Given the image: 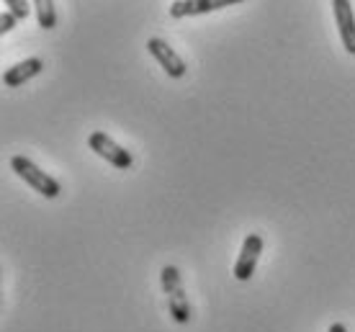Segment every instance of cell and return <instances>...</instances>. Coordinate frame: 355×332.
I'll return each instance as SVG.
<instances>
[{
    "label": "cell",
    "mask_w": 355,
    "mask_h": 332,
    "mask_svg": "<svg viewBox=\"0 0 355 332\" xmlns=\"http://www.w3.org/2000/svg\"><path fill=\"white\" fill-rule=\"evenodd\" d=\"M160 281H162V291L168 294V309L170 317L175 320L178 324H188L191 322V304H188V294L183 288V279H180V270L175 265H165L160 270Z\"/></svg>",
    "instance_id": "cell-1"
},
{
    "label": "cell",
    "mask_w": 355,
    "mask_h": 332,
    "mask_svg": "<svg viewBox=\"0 0 355 332\" xmlns=\"http://www.w3.org/2000/svg\"><path fill=\"white\" fill-rule=\"evenodd\" d=\"M10 168H13V173H16L18 178L24 180L26 186H31L36 193H42L44 198H57V196H60V191H62L60 180H54L52 175H46L44 171H39V168H36L28 157H24V155L10 157Z\"/></svg>",
    "instance_id": "cell-2"
},
{
    "label": "cell",
    "mask_w": 355,
    "mask_h": 332,
    "mask_svg": "<svg viewBox=\"0 0 355 332\" xmlns=\"http://www.w3.org/2000/svg\"><path fill=\"white\" fill-rule=\"evenodd\" d=\"M327 332H347V327L343 322H335V324H329V330Z\"/></svg>",
    "instance_id": "cell-12"
},
{
    "label": "cell",
    "mask_w": 355,
    "mask_h": 332,
    "mask_svg": "<svg viewBox=\"0 0 355 332\" xmlns=\"http://www.w3.org/2000/svg\"><path fill=\"white\" fill-rule=\"evenodd\" d=\"M18 24V18L10 13V10H6V13H0V34H8V31H13Z\"/></svg>",
    "instance_id": "cell-11"
},
{
    "label": "cell",
    "mask_w": 355,
    "mask_h": 332,
    "mask_svg": "<svg viewBox=\"0 0 355 332\" xmlns=\"http://www.w3.org/2000/svg\"><path fill=\"white\" fill-rule=\"evenodd\" d=\"M42 70H44V62H42L39 57H28L24 62L8 67L6 75H3V82H6V88H18V85H24V82L34 80L36 75H42Z\"/></svg>",
    "instance_id": "cell-8"
},
{
    "label": "cell",
    "mask_w": 355,
    "mask_h": 332,
    "mask_svg": "<svg viewBox=\"0 0 355 332\" xmlns=\"http://www.w3.org/2000/svg\"><path fill=\"white\" fill-rule=\"evenodd\" d=\"M332 10H335V21L340 28V39L347 54H355V13L350 0H332Z\"/></svg>",
    "instance_id": "cell-7"
},
{
    "label": "cell",
    "mask_w": 355,
    "mask_h": 332,
    "mask_svg": "<svg viewBox=\"0 0 355 332\" xmlns=\"http://www.w3.org/2000/svg\"><path fill=\"white\" fill-rule=\"evenodd\" d=\"M147 52L160 62L162 70L168 72V78H173V80L186 78V72H188L186 62H183V57H180L168 42H162V39H150V42H147Z\"/></svg>",
    "instance_id": "cell-5"
},
{
    "label": "cell",
    "mask_w": 355,
    "mask_h": 332,
    "mask_svg": "<svg viewBox=\"0 0 355 332\" xmlns=\"http://www.w3.org/2000/svg\"><path fill=\"white\" fill-rule=\"evenodd\" d=\"M36 8V21L42 28H54L57 26V10H54V0H34Z\"/></svg>",
    "instance_id": "cell-9"
},
{
    "label": "cell",
    "mask_w": 355,
    "mask_h": 332,
    "mask_svg": "<svg viewBox=\"0 0 355 332\" xmlns=\"http://www.w3.org/2000/svg\"><path fill=\"white\" fill-rule=\"evenodd\" d=\"M266 247V240L260 237V234H248L245 237V243H242V250H240V258L234 263V279L237 281H250L252 279V273L258 268V261H260V252Z\"/></svg>",
    "instance_id": "cell-4"
},
{
    "label": "cell",
    "mask_w": 355,
    "mask_h": 332,
    "mask_svg": "<svg viewBox=\"0 0 355 332\" xmlns=\"http://www.w3.org/2000/svg\"><path fill=\"white\" fill-rule=\"evenodd\" d=\"M242 0H175L170 6V16L173 18H188V16H204V13H214L222 10L227 6H234Z\"/></svg>",
    "instance_id": "cell-6"
},
{
    "label": "cell",
    "mask_w": 355,
    "mask_h": 332,
    "mask_svg": "<svg viewBox=\"0 0 355 332\" xmlns=\"http://www.w3.org/2000/svg\"><path fill=\"white\" fill-rule=\"evenodd\" d=\"M3 3L8 6V10L18 18V21H26L28 13H31V6H28V0H3Z\"/></svg>",
    "instance_id": "cell-10"
},
{
    "label": "cell",
    "mask_w": 355,
    "mask_h": 332,
    "mask_svg": "<svg viewBox=\"0 0 355 332\" xmlns=\"http://www.w3.org/2000/svg\"><path fill=\"white\" fill-rule=\"evenodd\" d=\"M88 147L98 155V157H103V160L111 162V165L119 168V171H129V168L134 165L132 152L124 150L121 144H116L106 132H93V134L88 137Z\"/></svg>",
    "instance_id": "cell-3"
}]
</instances>
